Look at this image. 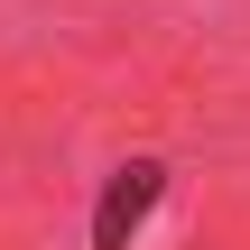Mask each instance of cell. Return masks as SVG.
Listing matches in <instances>:
<instances>
[{
	"label": "cell",
	"instance_id": "1",
	"mask_svg": "<svg viewBox=\"0 0 250 250\" xmlns=\"http://www.w3.org/2000/svg\"><path fill=\"white\" fill-rule=\"evenodd\" d=\"M158 195H167V167H158V158H130V167L102 186V204H93V250H130V232L148 223Z\"/></svg>",
	"mask_w": 250,
	"mask_h": 250
}]
</instances>
